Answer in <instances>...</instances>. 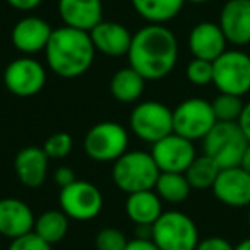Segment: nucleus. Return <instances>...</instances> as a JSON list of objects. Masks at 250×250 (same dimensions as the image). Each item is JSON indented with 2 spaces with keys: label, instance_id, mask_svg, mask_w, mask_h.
Wrapping results in <instances>:
<instances>
[{
  "label": "nucleus",
  "instance_id": "1",
  "mask_svg": "<svg viewBox=\"0 0 250 250\" xmlns=\"http://www.w3.org/2000/svg\"><path fill=\"white\" fill-rule=\"evenodd\" d=\"M127 57L129 65L146 81L163 79L177 65V36L165 24H147L132 36Z\"/></svg>",
  "mask_w": 250,
  "mask_h": 250
},
{
  "label": "nucleus",
  "instance_id": "2",
  "mask_svg": "<svg viewBox=\"0 0 250 250\" xmlns=\"http://www.w3.org/2000/svg\"><path fill=\"white\" fill-rule=\"evenodd\" d=\"M94 48L89 33L69 26L53 29L52 38L45 48L48 67L60 77L74 79L93 65Z\"/></svg>",
  "mask_w": 250,
  "mask_h": 250
},
{
  "label": "nucleus",
  "instance_id": "3",
  "mask_svg": "<svg viewBox=\"0 0 250 250\" xmlns=\"http://www.w3.org/2000/svg\"><path fill=\"white\" fill-rule=\"evenodd\" d=\"M160 173L151 153L146 151H127L115 161L111 170L115 185L125 194L153 190Z\"/></svg>",
  "mask_w": 250,
  "mask_h": 250
},
{
  "label": "nucleus",
  "instance_id": "4",
  "mask_svg": "<svg viewBox=\"0 0 250 250\" xmlns=\"http://www.w3.org/2000/svg\"><path fill=\"white\" fill-rule=\"evenodd\" d=\"M151 238L160 250H195L199 243L197 225L180 211H163L151 226Z\"/></svg>",
  "mask_w": 250,
  "mask_h": 250
},
{
  "label": "nucleus",
  "instance_id": "5",
  "mask_svg": "<svg viewBox=\"0 0 250 250\" xmlns=\"http://www.w3.org/2000/svg\"><path fill=\"white\" fill-rule=\"evenodd\" d=\"M202 143H204V154L212 158L221 170L240 167L242 156L249 146V141L245 139L236 122H216Z\"/></svg>",
  "mask_w": 250,
  "mask_h": 250
},
{
  "label": "nucleus",
  "instance_id": "6",
  "mask_svg": "<svg viewBox=\"0 0 250 250\" xmlns=\"http://www.w3.org/2000/svg\"><path fill=\"white\" fill-rule=\"evenodd\" d=\"M212 84L219 93L245 96L250 93V55L240 48L226 50L212 62Z\"/></svg>",
  "mask_w": 250,
  "mask_h": 250
},
{
  "label": "nucleus",
  "instance_id": "7",
  "mask_svg": "<svg viewBox=\"0 0 250 250\" xmlns=\"http://www.w3.org/2000/svg\"><path fill=\"white\" fill-rule=\"evenodd\" d=\"M129 124L141 141L154 144L173 134V110L160 101H143L132 110Z\"/></svg>",
  "mask_w": 250,
  "mask_h": 250
},
{
  "label": "nucleus",
  "instance_id": "8",
  "mask_svg": "<svg viewBox=\"0 0 250 250\" xmlns=\"http://www.w3.org/2000/svg\"><path fill=\"white\" fill-rule=\"evenodd\" d=\"M212 104L202 98H188L173 110V132L188 141H202L216 125Z\"/></svg>",
  "mask_w": 250,
  "mask_h": 250
},
{
  "label": "nucleus",
  "instance_id": "9",
  "mask_svg": "<svg viewBox=\"0 0 250 250\" xmlns=\"http://www.w3.org/2000/svg\"><path fill=\"white\" fill-rule=\"evenodd\" d=\"M129 146V134L117 122H100L84 137V151L94 161H117Z\"/></svg>",
  "mask_w": 250,
  "mask_h": 250
},
{
  "label": "nucleus",
  "instance_id": "10",
  "mask_svg": "<svg viewBox=\"0 0 250 250\" xmlns=\"http://www.w3.org/2000/svg\"><path fill=\"white\" fill-rule=\"evenodd\" d=\"M59 204L69 219L89 221L103 209V194L91 182L76 180L60 190Z\"/></svg>",
  "mask_w": 250,
  "mask_h": 250
},
{
  "label": "nucleus",
  "instance_id": "11",
  "mask_svg": "<svg viewBox=\"0 0 250 250\" xmlns=\"http://www.w3.org/2000/svg\"><path fill=\"white\" fill-rule=\"evenodd\" d=\"M46 83V70L38 60L21 57L5 67L4 84L12 94L29 98L38 94Z\"/></svg>",
  "mask_w": 250,
  "mask_h": 250
},
{
  "label": "nucleus",
  "instance_id": "12",
  "mask_svg": "<svg viewBox=\"0 0 250 250\" xmlns=\"http://www.w3.org/2000/svg\"><path fill=\"white\" fill-rule=\"evenodd\" d=\"M154 163L160 171H171V173H185L190 163L195 160L194 143L178 134H170L165 139L153 144L151 149Z\"/></svg>",
  "mask_w": 250,
  "mask_h": 250
},
{
  "label": "nucleus",
  "instance_id": "13",
  "mask_svg": "<svg viewBox=\"0 0 250 250\" xmlns=\"http://www.w3.org/2000/svg\"><path fill=\"white\" fill-rule=\"evenodd\" d=\"M212 194L229 208L250 206V173L242 167L223 168L212 185Z\"/></svg>",
  "mask_w": 250,
  "mask_h": 250
},
{
  "label": "nucleus",
  "instance_id": "14",
  "mask_svg": "<svg viewBox=\"0 0 250 250\" xmlns=\"http://www.w3.org/2000/svg\"><path fill=\"white\" fill-rule=\"evenodd\" d=\"M219 28L226 42L235 46L250 43V0H228L219 12Z\"/></svg>",
  "mask_w": 250,
  "mask_h": 250
},
{
  "label": "nucleus",
  "instance_id": "15",
  "mask_svg": "<svg viewBox=\"0 0 250 250\" xmlns=\"http://www.w3.org/2000/svg\"><path fill=\"white\" fill-rule=\"evenodd\" d=\"M52 26L42 18L28 16L16 22L12 28V45L26 55L45 52L50 38H52Z\"/></svg>",
  "mask_w": 250,
  "mask_h": 250
},
{
  "label": "nucleus",
  "instance_id": "16",
  "mask_svg": "<svg viewBox=\"0 0 250 250\" xmlns=\"http://www.w3.org/2000/svg\"><path fill=\"white\" fill-rule=\"evenodd\" d=\"M35 214L21 199H0V235L14 240L28 235L35 228Z\"/></svg>",
  "mask_w": 250,
  "mask_h": 250
},
{
  "label": "nucleus",
  "instance_id": "17",
  "mask_svg": "<svg viewBox=\"0 0 250 250\" xmlns=\"http://www.w3.org/2000/svg\"><path fill=\"white\" fill-rule=\"evenodd\" d=\"M226 42L218 22L204 21L192 28L188 35V48L194 59H202L214 62L221 53L226 52Z\"/></svg>",
  "mask_w": 250,
  "mask_h": 250
},
{
  "label": "nucleus",
  "instance_id": "18",
  "mask_svg": "<svg viewBox=\"0 0 250 250\" xmlns=\"http://www.w3.org/2000/svg\"><path fill=\"white\" fill-rule=\"evenodd\" d=\"M59 14L63 26L89 33L103 21L101 0H59Z\"/></svg>",
  "mask_w": 250,
  "mask_h": 250
},
{
  "label": "nucleus",
  "instance_id": "19",
  "mask_svg": "<svg viewBox=\"0 0 250 250\" xmlns=\"http://www.w3.org/2000/svg\"><path fill=\"white\" fill-rule=\"evenodd\" d=\"M94 48L108 57L127 55L132 43L130 31L124 24L115 21H101L89 31Z\"/></svg>",
  "mask_w": 250,
  "mask_h": 250
},
{
  "label": "nucleus",
  "instance_id": "20",
  "mask_svg": "<svg viewBox=\"0 0 250 250\" xmlns=\"http://www.w3.org/2000/svg\"><path fill=\"white\" fill-rule=\"evenodd\" d=\"M50 158L43 151V147L28 146L18 153L14 160V170L19 182L26 187L36 188L45 184L48 173Z\"/></svg>",
  "mask_w": 250,
  "mask_h": 250
},
{
  "label": "nucleus",
  "instance_id": "21",
  "mask_svg": "<svg viewBox=\"0 0 250 250\" xmlns=\"http://www.w3.org/2000/svg\"><path fill=\"white\" fill-rule=\"evenodd\" d=\"M160 195L153 190H141L129 194L125 201V212L137 226H153L163 214Z\"/></svg>",
  "mask_w": 250,
  "mask_h": 250
},
{
  "label": "nucleus",
  "instance_id": "22",
  "mask_svg": "<svg viewBox=\"0 0 250 250\" xmlns=\"http://www.w3.org/2000/svg\"><path fill=\"white\" fill-rule=\"evenodd\" d=\"M146 79L132 67H124L113 74L110 81V91L113 98L120 103H134L144 93Z\"/></svg>",
  "mask_w": 250,
  "mask_h": 250
},
{
  "label": "nucleus",
  "instance_id": "23",
  "mask_svg": "<svg viewBox=\"0 0 250 250\" xmlns=\"http://www.w3.org/2000/svg\"><path fill=\"white\" fill-rule=\"evenodd\" d=\"M132 7L149 24H165L180 14L185 0H130Z\"/></svg>",
  "mask_w": 250,
  "mask_h": 250
},
{
  "label": "nucleus",
  "instance_id": "24",
  "mask_svg": "<svg viewBox=\"0 0 250 250\" xmlns=\"http://www.w3.org/2000/svg\"><path fill=\"white\" fill-rule=\"evenodd\" d=\"M33 231L50 245L59 243L60 240L65 238L67 231H69V216L62 209L45 211L36 218Z\"/></svg>",
  "mask_w": 250,
  "mask_h": 250
},
{
  "label": "nucleus",
  "instance_id": "25",
  "mask_svg": "<svg viewBox=\"0 0 250 250\" xmlns=\"http://www.w3.org/2000/svg\"><path fill=\"white\" fill-rule=\"evenodd\" d=\"M190 184L184 173H171V171H161L154 185V192L160 195L161 201L170 204H180L190 195Z\"/></svg>",
  "mask_w": 250,
  "mask_h": 250
},
{
  "label": "nucleus",
  "instance_id": "26",
  "mask_svg": "<svg viewBox=\"0 0 250 250\" xmlns=\"http://www.w3.org/2000/svg\"><path fill=\"white\" fill-rule=\"evenodd\" d=\"M219 171H221V168L218 167V163L208 154H202V156H195V160L185 170L184 175L187 177L192 188L204 190V188H212Z\"/></svg>",
  "mask_w": 250,
  "mask_h": 250
},
{
  "label": "nucleus",
  "instance_id": "27",
  "mask_svg": "<svg viewBox=\"0 0 250 250\" xmlns=\"http://www.w3.org/2000/svg\"><path fill=\"white\" fill-rule=\"evenodd\" d=\"M211 104L218 122H238L243 106H245V103H243L240 96L226 93H219L212 100Z\"/></svg>",
  "mask_w": 250,
  "mask_h": 250
},
{
  "label": "nucleus",
  "instance_id": "28",
  "mask_svg": "<svg viewBox=\"0 0 250 250\" xmlns=\"http://www.w3.org/2000/svg\"><path fill=\"white\" fill-rule=\"evenodd\" d=\"M74 147V141L70 134L67 132H55L45 141L43 144V151L50 160H62V158L69 156L70 151Z\"/></svg>",
  "mask_w": 250,
  "mask_h": 250
},
{
  "label": "nucleus",
  "instance_id": "29",
  "mask_svg": "<svg viewBox=\"0 0 250 250\" xmlns=\"http://www.w3.org/2000/svg\"><path fill=\"white\" fill-rule=\"evenodd\" d=\"M185 76L194 86H208L212 84V77H214V69H212V62L202 59H192L185 70Z\"/></svg>",
  "mask_w": 250,
  "mask_h": 250
},
{
  "label": "nucleus",
  "instance_id": "30",
  "mask_svg": "<svg viewBox=\"0 0 250 250\" xmlns=\"http://www.w3.org/2000/svg\"><path fill=\"white\" fill-rule=\"evenodd\" d=\"M94 243L98 250H125L129 240L118 228H103L98 231Z\"/></svg>",
  "mask_w": 250,
  "mask_h": 250
},
{
  "label": "nucleus",
  "instance_id": "31",
  "mask_svg": "<svg viewBox=\"0 0 250 250\" xmlns=\"http://www.w3.org/2000/svg\"><path fill=\"white\" fill-rule=\"evenodd\" d=\"M7 250H52V245L46 243L43 238H40L35 231H31L28 235L11 240V245Z\"/></svg>",
  "mask_w": 250,
  "mask_h": 250
},
{
  "label": "nucleus",
  "instance_id": "32",
  "mask_svg": "<svg viewBox=\"0 0 250 250\" xmlns=\"http://www.w3.org/2000/svg\"><path fill=\"white\" fill-rule=\"evenodd\" d=\"M195 250H235V247L223 236H208L204 240H199Z\"/></svg>",
  "mask_w": 250,
  "mask_h": 250
},
{
  "label": "nucleus",
  "instance_id": "33",
  "mask_svg": "<svg viewBox=\"0 0 250 250\" xmlns=\"http://www.w3.org/2000/svg\"><path fill=\"white\" fill-rule=\"evenodd\" d=\"M76 173H74L72 168L69 167H60L55 170V182L60 185V188L67 187V185H70L72 182H76Z\"/></svg>",
  "mask_w": 250,
  "mask_h": 250
},
{
  "label": "nucleus",
  "instance_id": "34",
  "mask_svg": "<svg viewBox=\"0 0 250 250\" xmlns=\"http://www.w3.org/2000/svg\"><path fill=\"white\" fill-rule=\"evenodd\" d=\"M125 250H160L158 245L153 242V238H144V236H137L134 240H129Z\"/></svg>",
  "mask_w": 250,
  "mask_h": 250
},
{
  "label": "nucleus",
  "instance_id": "35",
  "mask_svg": "<svg viewBox=\"0 0 250 250\" xmlns=\"http://www.w3.org/2000/svg\"><path fill=\"white\" fill-rule=\"evenodd\" d=\"M236 124L240 125L243 136H245V139L249 141V144H250V101L245 103V106H243V110H242V115H240Z\"/></svg>",
  "mask_w": 250,
  "mask_h": 250
},
{
  "label": "nucleus",
  "instance_id": "36",
  "mask_svg": "<svg viewBox=\"0 0 250 250\" xmlns=\"http://www.w3.org/2000/svg\"><path fill=\"white\" fill-rule=\"evenodd\" d=\"M5 2L18 11H33L42 4L43 0H5Z\"/></svg>",
  "mask_w": 250,
  "mask_h": 250
},
{
  "label": "nucleus",
  "instance_id": "37",
  "mask_svg": "<svg viewBox=\"0 0 250 250\" xmlns=\"http://www.w3.org/2000/svg\"><path fill=\"white\" fill-rule=\"evenodd\" d=\"M240 167H242L243 170L249 171V173H250V144H249V146H247L245 153H243L242 161H240Z\"/></svg>",
  "mask_w": 250,
  "mask_h": 250
},
{
  "label": "nucleus",
  "instance_id": "38",
  "mask_svg": "<svg viewBox=\"0 0 250 250\" xmlns=\"http://www.w3.org/2000/svg\"><path fill=\"white\" fill-rule=\"evenodd\" d=\"M235 250H250V238L242 240L238 245H235Z\"/></svg>",
  "mask_w": 250,
  "mask_h": 250
},
{
  "label": "nucleus",
  "instance_id": "39",
  "mask_svg": "<svg viewBox=\"0 0 250 250\" xmlns=\"http://www.w3.org/2000/svg\"><path fill=\"white\" fill-rule=\"evenodd\" d=\"M185 2H190V4L201 5V4H208V2H211V0H185Z\"/></svg>",
  "mask_w": 250,
  "mask_h": 250
},
{
  "label": "nucleus",
  "instance_id": "40",
  "mask_svg": "<svg viewBox=\"0 0 250 250\" xmlns=\"http://www.w3.org/2000/svg\"><path fill=\"white\" fill-rule=\"evenodd\" d=\"M247 221H249V226H250V206H249V214H247Z\"/></svg>",
  "mask_w": 250,
  "mask_h": 250
}]
</instances>
